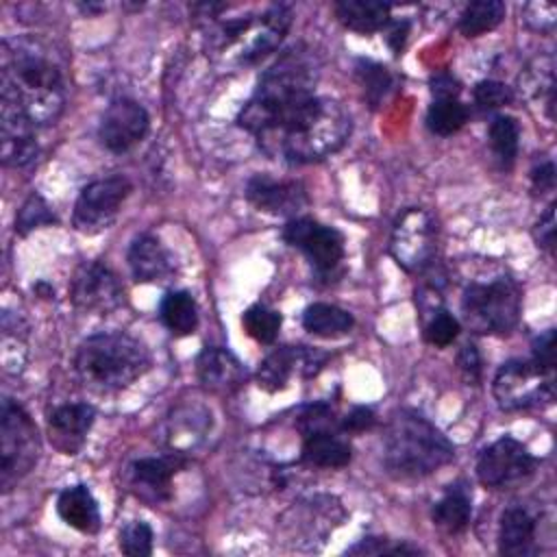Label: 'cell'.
<instances>
[{"label": "cell", "instance_id": "12", "mask_svg": "<svg viewBox=\"0 0 557 557\" xmlns=\"http://www.w3.org/2000/svg\"><path fill=\"white\" fill-rule=\"evenodd\" d=\"M70 298L85 313H109L124 302V287L109 265L85 261L72 276Z\"/></svg>", "mask_w": 557, "mask_h": 557}, {"label": "cell", "instance_id": "25", "mask_svg": "<svg viewBox=\"0 0 557 557\" xmlns=\"http://www.w3.org/2000/svg\"><path fill=\"white\" fill-rule=\"evenodd\" d=\"M333 11H335V17L348 30L370 35L389 24L392 7L374 0H342V2H335Z\"/></svg>", "mask_w": 557, "mask_h": 557}, {"label": "cell", "instance_id": "8", "mask_svg": "<svg viewBox=\"0 0 557 557\" xmlns=\"http://www.w3.org/2000/svg\"><path fill=\"white\" fill-rule=\"evenodd\" d=\"M492 389L503 411L544 407L555 398L553 372H546L533 361L522 359L505 361L494 376Z\"/></svg>", "mask_w": 557, "mask_h": 557}, {"label": "cell", "instance_id": "7", "mask_svg": "<svg viewBox=\"0 0 557 557\" xmlns=\"http://www.w3.org/2000/svg\"><path fill=\"white\" fill-rule=\"evenodd\" d=\"M39 433L30 416L11 398L0 407V485L9 492L39 459Z\"/></svg>", "mask_w": 557, "mask_h": 557}, {"label": "cell", "instance_id": "17", "mask_svg": "<svg viewBox=\"0 0 557 557\" xmlns=\"http://www.w3.org/2000/svg\"><path fill=\"white\" fill-rule=\"evenodd\" d=\"M187 463L181 453L161 457H144L131 466V487L137 498L148 505H159L172 496V476Z\"/></svg>", "mask_w": 557, "mask_h": 557}, {"label": "cell", "instance_id": "23", "mask_svg": "<svg viewBox=\"0 0 557 557\" xmlns=\"http://www.w3.org/2000/svg\"><path fill=\"white\" fill-rule=\"evenodd\" d=\"M535 520L524 507H509L500 516L498 550L507 557H527L533 553Z\"/></svg>", "mask_w": 557, "mask_h": 557}, {"label": "cell", "instance_id": "39", "mask_svg": "<svg viewBox=\"0 0 557 557\" xmlns=\"http://www.w3.org/2000/svg\"><path fill=\"white\" fill-rule=\"evenodd\" d=\"M457 368L468 385H476L481 381V355L474 344H463L457 355Z\"/></svg>", "mask_w": 557, "mask_h": 557}, {"label": "cell", "instance_id": "28", "mask_svg": "<svg viewBox=\"0 0 557 557\" xmlns=\"http://www.w3.org/2000/svg\"><path fill=\"white\" fill-rule=\"evenodd\" d=\"M161 322L174 335H189L198 326V305L189 292H168L159 305Z\"/></svg>", "mask_w": 557, "mask_h": 557}, {"label": "cell", "instance_id": "13", "mask_svg": "<svg viewBox=\"0 0 557 557\" xmlns=\"http://www.w3.org/2000/svg\"><path fill=\"white\" fill-rule=\"evenodd\" d=\"M283 239L300 248L309 263L320 272H331L344 259V237L333 226H324L311 218H292L283 228Z\"/></svg>", "mask_w": 557, "mask_h": 557}, {"label": "cell", "instance_id": "37", "mask_svg": "<svg viewBox=\"0 0 557 557\" xmlns=\"http://www.w3.org/2000/svg\"><path fill=\"white\" fill-rule=\"evenodd\" d=\"M513 100V91L511 87H507L500 81H481L474 87V102L479 109L483 111H492V109H500L505 104H509Z\"/></svg>", "mask_w": 557, "mask_h": 557}, {"label": "cell", "instance_id": "20", "mask_svg": "<svg viewBox=\"0 0 557 557\" xmlns=\"http://www.w3.org/2000/svg\"><path fill=\"white\" fill-rule=\"evenodd\" d=\"M128 265L139 283H163L174 274V257L154 235H139L131 244Z\"/></svg>", "mask_w": 557, "mask_h": 557}, {"label": "cell", "instance_id": "10", "mask_svg": "<svg viewBox=\"0 0 557 557\" xmlns=\"http://www.w3.org/2000/svg\"><path fill=\"white\" fill-rule=\"evenodd\" d=\"M437 246V226L429 211L405 209L389 237V252L407 272H420L433 263Z\"/></svg>", "mask_w": 557, "mask_h": 557}, {"label": "cell", "instance_id": "19", "mask_svg": "<svg viewBox=\"0 0 557 557\" xmlns=\"http://www.w3.org/2000/svg\"><path fill=\"white\" fill-rule=\"evenodd\" d=\"M96 411L87 403L61 405L48 416L50 442L63 455H76L85 442L87 431L91 429Z\"/></svg>", "mask_w": 557, "mask_h": 557}, {"label": "cell", "instance_id": "3", "mask_svg": "<svg viewBox=\"0 0 557 557\" xmlns=\"http://www.w3.org/2000/svg\"><path fill=\"white\" fill-rule=\"evenodd\" d=\"M455 457L448 437L413 409L389 416L383 435V463L398 479H420Z\"/></svg>", "mask_w": 557, "mask_h": 557}, {"label": "cell", "instance_id": "14", "mask_svg": "<svg viewBox=\"0 0 557 557\" xmlns=\"http://www.w3.org/2000/svg\"><path fill=\"white\" fill-rule=\"evenodd\" d=\"M329 355L309 346H283L272 350L257 370V383L265 392H278L287 385L294 372L305 379L315 376L326 363Z\"/></svg>", "mask_w": 557, "mask_h": 557}, {"label": "cell", "instance_id": "34", "mask_svg": "<svg viewBox=\"0 0 557 557\" xmlns=\"http://www.w3.org/2000/svg\"><path fill=\"white\" fill-rule=\"evenodd\" d=\"M50 224H57V215L52 213L50 205L39 196V194H30L24 205L20 207L17 211V218H15V231L20 235H28L33 228H39V226H50Z\"/></svg>", "mask_w": 557, "mask_h": 557}, {"label": "cell", "instance_id": "21", "mask_svg": "<svg viewBox=\"0 0 557 557\" xmlns=\"http://www.w3.org/2000/svg\"><path fill=\"white\" fill-rule=\"evenodd\" d=\"M33 124L24 117L0 113V154L9 168H26L37 159Z\"/></svg>", "mask_w": 557, "mask_h": 557}, {"label": "cell", "instance_id": "24", "mask_svg": "<svg viewBox=\"0 0 557 557\" xmlns=\"http://www.w3.org/2000/svg\"><path fill=\"white\" fill-rule=\"evenodd\" d=\"M300 459L313 468H342L350 461V446L337 431H315L302 435Z\"/></svg>", "mask_w": 557, "mask_h": 557}, {"label": "cell", "instance_id": "18", "mask_svg": "<svg viewBox=\"0 0 557 557\" xmlns=\"http://www.w3.org/2000/svg\"><path fill=\"white\" fill-rule=\"evenodd\" d=\"M196 374L202 387L211 394H233L246 381V368L226 348L207 346L196 359Z\"/></svg>", "mask_w": 557, "mask_h": 557}, {"label": "cell", "instance_id": "38", "mask_svg": "<svg viewBox=\"0 0 557 557\" xmlns=\"http://www.w3.org/2000/svg\"><path fill=\"white\" fill-rule=\"evenodd\" d=\"M346 553L348 555H420L422 550L405 542L392 544L385 537H363L355 546H350Z\"/></svg>", "mask_w": 557, "mask_h": 557}, {"label": "cell", "instance_id": "11", "mask_svg": "<svg viewBox=\"0 0 557 557\" xmlns=\"http://www.w3.org/2000/svg\"><path fill=\"white\" fill-rule=\"evenodd\" d=\"M537 466V459L522 442L505 435L490 444L476 461V476L490 490H511L527 481Z\"/></svg>", "mask_w": 557, "mask_h": 557}, {"label": "cell", "instance_id": "1", "mask_svg": "<svg viewBox=\"0 0 557 557\" xmlns=\"http://www.w3.org/2000/svg\"><path fill=\"white\" fill-rule=\"evenodd\" d=\"M350 128V115L337 100L309 94L274 109L252 135L270 157L302 165L337 152Z\"/></svg>", "mask_w": 557, "mask_h": 557}, {"label": "cell", "instance_id": "16", "mask_svg": "<svg viewBox=\"0 0 557 557\" xmlns=\"http://www.w3.org/2000/svg\"><path fill=\"white\" fill-rule=\"evenodd\" d=\"M246 198L265 213L298 218V213L309 205L307 189L298 181H276L268 174H257L246 183Z\"/></svg>", "mask_w": 557, "mask_h": 557}, {"label": "cell", "instance_id": "31", "mask_svg": "<svg viewBox=\"0 0 557 557\" xmlns=\"http://www.w3.org/2000/svg\"><path fill=\"white\" fill-rule=\"evenodd\" d=\"M468 122V109L457 100H433L426 111V128L433 135L448 137Z\"/></svg>", "mask_w": 557, "mask_h": 557}, {"label": "cell", "instance_id": "42", "mask_svg": "<svg viewBox=\"0 0 557 557\" xmlns=\"http://www.w3.org/2000/svg\"><path fill=\"white\" fill-rule=\"evenodd\" d=\"M535 242L540 248L553 252V246H555V205H550L546 209V213L540 218V222L535 224Z\"/></svg>", "mask_w": 557, "mask_h": 557}, {"label": "cell", "instance_id": "15", "mask_svg": "<svg viewBox=\"0 0 557 557\" xmlns=\"http://www.w3.org/2000/svg\"><path fill=\"white\" fill-rule=\"evenodd\" d=\"M148 126L150 117L146 109L131 98H120L113 100L102 113L98 137L107 150L126 152L146 137Z\"/></svg>", "mask_w": 557, "mask_h": 557}, {"label": "cell", "instance_id": "45", "mask_svg": "<svg viewBox=\"0 0 557 557\" xmlns=\"http://www.w3.org/2000/svg\"><path fill=\"white\" fill-rule=\"evenodd\" d=\"M407 35H409V22H394L387 30V46L392 48L394 54H400L405 41H407Z\"/></svg>", "mask_w": 557, "mask_h": 557}, {"label": "cell", "instance_id": "2", "mask_svg": "<svg viewBox=\"0 0 557 557\" xmlns=\"http://www.w3.org/2000/svg\"><path fill=\"white\" fill-rule=\"evenodd\" d=\"M65 85L54 54L35 37H9L0 48V113L33 126L59 120Z\"/></svg>", "mask_w": 557, "mask_h": 557}, {"label": "cell", "instance_id": "27", "mask_svg": "<svg viewBox=\"0 0 557 557\" xmlns=\"http://www.w3.org/2000/svg\"><path fill=\"white\" fill-rule=\"evenodd\" d=\"M472 516L470 494L463 487L450 485V490L433 505V524L446 533H461Z\"/></svg>", "mask_w": 557, "mask_h": 557}, {"label": "cell", "instance_id": "5", "mask_svg": "<svg viewBox=\"0 0 557 557\" xmlns=\"http://www.w3.org/2000/svg\"><path fill=\"white\" fill-rule=\"evenodd\" d=\"M318 83V65L309 50L292 48L287 50L270 70L263 72L252 98L244 104L237 115L239 126L246 131H255L259 122L270 115L274 109L315 94Z\"/></svg>", "mask_w": 557, "mask_h": 557}, {"label": "cell", "instance_id": "26", "mask_svg": "<svg viewBox=\"0 0 557 557\" xmlns=\"http://www.w3.org/2000/svg\"><path fill=\"white\" fill-rule=\"evenodd\" d=\"M302 326L318 337H342L355 326L352 313L329 302H313L302 313Z\"/></svg>", "mask_w": 557, "mask_h": 557}, {"label": "cell", "instance_id": "4", "mask_svg": "<svg viewBox=\"0 0 557 557\" xmlns=\"http://www.w3.org/2000/svg\"><path fill=\"white\" fill-rule=\"evenodd\" d=\"M74 368L83 385L98 392H115L150 368V352L128 333H96L78 346Z\"/></svg>", "mask_w": 557, "mask_h": 557}, {"label": "cell", "instance_id": "30", "mask_svg": "<svg viewBox=\"0 0 557 557\" xmlns=\"http://www.w3.org/2000/svg\"><path fill=\"white\" fill-rule=\"evenodd\" d=\"M355 74H357V81H359V85H361V89H363V96H366L368 104H370L372 109H376V107L385 100L387 91H389L392 85H394L392 74L387 72L385 65L374 63V61H368V59H359V61H357Z\"/></svg>", "mask_w": 557, "mask_h": 557}, {"label": "cell", "instance_id": "44", "mask_svg": "<svg viewBox=\"0 0 557 557\" xmlns=\"http://www.w3.org/2000/svg\"><path fill=\"white\" fill-rule=\"evenodd\" d=\"M531 183H533L535 194L550 191L555 187V165H553V161H544L537 168H533Z\"/></svg>", "mask_w": 557, "mask_h": 557}, {"label": "cell", "instance_id": "33", "mask_svg": "<svg viewBox=\"0 0 557 557\" xmlns=\"http://www.w3.org/2000/svg\"><path fill=\"white\" fill-rule=\"evenodd\" d=\"M242 324L246 333L259 344H272L281 331V315L278 311L268 309L263 305H252L244 311Z\"/></svg>", "mask_w": 557, "mask_h": 557}, {"label": "cell", "instance_id": "40", "mask_svg": "<svg viewBox=\"0 0 557 557\" xmlns=\"http://www.w3.org/2000/svg\"><path fill=\"white\" fill-rule=\"evenodd\" d=\"M537 368L553 372L555 368V331L548 329L546 333H542L540 337H535L533 342V359H531Z\"/></svg>", "mask_w": 557, "mask_h": 557}, {"label": "cell", "instance_id": "35", "mask_svg": "<svg viewBox=\"0 0 557 557\" xmlns=\"http://www.w3.org/2000/svg\"><path fill=\"white\" fill-rule=\"evenodd\" d=\"M457 335H459V320L446 309H437L435 313H431V318L424 324V339L435 348H444L453 344Z\"/></svg>", "mask_w": 557, "mask_h": 557}, {"label": "cell", "instance_id": "9", "mask_svg": "<svg viewBox=\"0 0 557 557\" xmlns=\"http://www.w3.org/2000/svg\"><path fill=\"white\" fill-rule=\"evenodd\" d=\"M131 189H133L131 181L122 174H111V176L87 183L81 189L74 205V213H72L74 228L85 235H96L109 228L115 222Z\"/></svg>", "mask_w": 557, "mask_h": 557}, {"label": "cell", "instance_id": "22", "mask_svg": "<svg viewBox=\"0 0 557 557\" xmlns=\"http://www.w3.org/2000/svg\"><path fill=\"white\" fill-rule=\"evenodd\" d=\"M57 513L81 533H96L100 529V509L87 485L65 487L57 498Z\"/></svg>", "mask_w": 557, "mask_h": 557}, {"label": "cell", "instance_id": "6", "mask_svg": "<svg viewBox=\"0 0 557 557\" xmlns=\"http://www.w3.org/2000/svg\"><path fill=\"white\" fill-rule=\"evenodd\" d=\"M522 311V294L513 278L498 276L490 283H470L461 298V313L479 335L509 333Z\"/></svg>", "mask_w": 557, "mask_h": 557}, {"label": "cell", "instance_id": "43", "mask_svg": "<svg viewBox=\"0 0 557 557\" xmlns=\"http://www.w3.org/2000/svg\"><path fill=\"white\" fill-rule=\"evenodd\" d=\"M431 91L435 100H453L459 94V83L450 74L440 72L431 78Z\"/></svg>", "mask_w": 557, "mask_h": 557}, {"label": "cell", "instance_id": "46", "mask_svg": "<svg viewBox=\"0 0 557 557\" xmlns=\"http://www.w3.org/2000/svg\"><path fill=\"white\" fill-rule=\"evenodd\" d=\"M35 289H37L44 298H48V296H52V294H54V289H48V287H46V283H37V285H35Z\"/></svg>", "mask_w": 557, "mask_h": 557}, {"label": "cell", "instance_id": "36", "mask_svg": "<svg viewBox=\"0 0 557 557\" xmlns=\"http://www.w3.org/2000/svg\"><path fill=\"white\" fill-rule=\"evenodd\" d=\"M120 550L131 557H146L152 553V529L141 522H128L120 531Z\"/></svg>", "mask_w": 557, "mask_h": 557}, {"label": "cell", "instance_id": "41", "mask_svg": "<svg viewBox=\"0 0 557 557\" xmlns=\"http://www.w3.org/2000/svg\"><path fill=\"white\" fill-rule=\"evenodd\" d=\"M376 422V413L370 409V407H352L339 422V429L342 431H348V433H361V431H368L372 429Z\"/></svg>", "mask_w": 557, "mask_h": 557}, {"label": "cell", "instance_id": "32", "mask_svg": "<svg viewBox=\"0 0 557 557\" xmlns=\"http://www.w3.org/2000/svg\"><path fill=\"white\" fill-rule=\"evenodd\" d=\"M490 146L496 154V159L509 168L518 154V139H520V126L511 115H496L487 128Z\"/></svg>", "mask_w": 557, "mask_h": 557}, {"label": "cell", "instance_id": "29", "mask_svg": "<svg viewBox=\"0 0 557 557\" xmlns=\"http://www.w3.org/2000/svg\"><path fill=\"white\" fill-rule=\"evenodd\" d=\"M505 17V4L500 0H476L470 2L459 20V30L466 37H479L496 28Z\"/></svg>", "mask_w": 557, "mask_h": 557}]
</instances>
